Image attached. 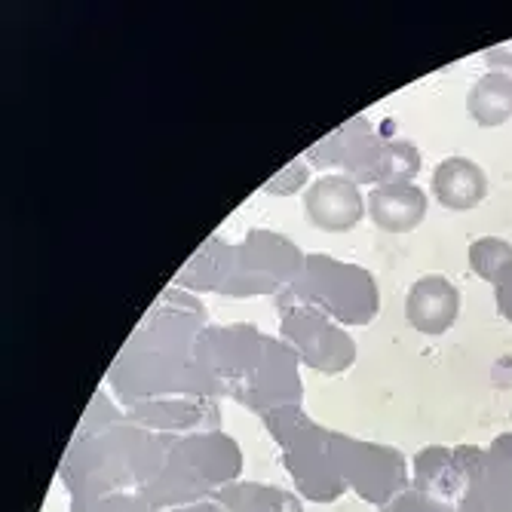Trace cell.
I'll list each match as a JSON object with an SVG mask.
<instances>
[{
    "label": "cell",
    "mask_w": 512,
    "mask_h": 512,
    "mask_svg": "<svg viewBox=\"0 0 512 512\" xmlns=\"http://www.w3.org/2000/svg\"><path fill=\"white\" fill-rule=\"evenodd\" d=\"M307 221L325 234H347L365 215V200L347 175L316 178L304 194Z\"/></svg>",
    "instance_id": "cell-1"
},
{
    "label": "cell",
    "mask_w": 512,
    "mask_h": 512,
    "mask_svg": "<svg viewBox=\"0 0 512 512\" xmlns=\"http://www.w3.org/2000/svg\"><path fill=\"white\" fill-rule=\"evenodd\" d=\"M457 313H460V292L451 279L439 276V273H430V276H421L417 283L408 289V298H405V319L414 332L421 335H445L451 325L457 322Z\"/></svg>",
    "instance_id": "cell-2"
},
{
    "label": "cell",
    "mask_w": 512,
    "mask_h": 512,
    "mask_svg": "<svg viewBox=\"0 0 512 512\" xmlns=\"http://www.w3.org/2000/svg\"><path fill=\"white\" fill-rule=\"evenodd\" d=\"M427 194L411 181H384L365 200V212L384 234H411L427 218Z\"/></svg>",
    "instance_id": "cell-3"
},
{
    "label": "cell",
    "mask_w": 512,
    "mask_h": 512,
    "mask_svg": "<svg viewBox=\"0 0 512 512\" xmlns=\"http://www.w3.org/2000/svg\"><path fill=\"white\" fill-rule=\"evenodd\" d=\"M488 194V175L470 157H448L433 169V197L451 212H470Z\"/></svg>",
    "instance_id": "cell-4"
},
{
    "label": "cell",
    "mask_w": 512,
    "mask_h": 512,
    "mask_svg": "<svg viewBox=\"0 0 512 512\" xmlns=\"http://www.w3.org/2000/svg\"><path fill=\"white\" fill-rule=\"evenodd\" d=\"M470 114L482 126H497L512 117V77L485 74L470 89Z\"/></svg>",
    "instance_id": "cell-5"
}]
</instances>
